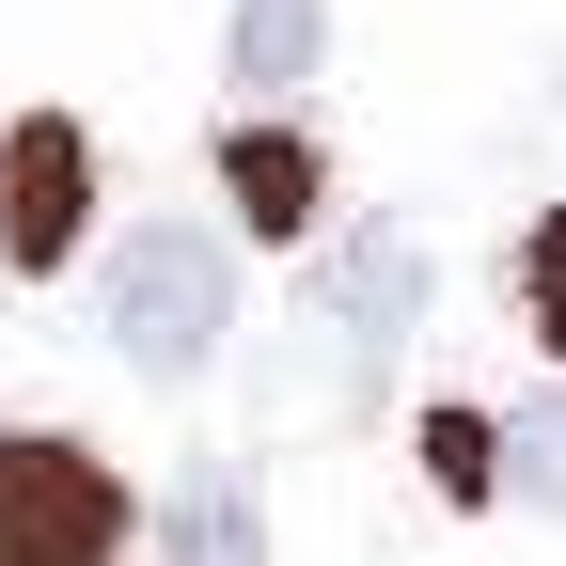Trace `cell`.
Listing matches in <instances>:
<instances>
[{
	"label": "cell",
	"instance_id": "1",
	"mask_svg": "<svg viewBox=\"0 0 566 566\" xmlns=\"http://www.w3.org/2000/svg\"><path fill=\"white\" fill-rule=\"evenodd\" d=\"M95 315L126 346V378H205L221 331H237V252L205 237V221H142V237H111Z\"/></svg>",
	"mask_w": 566,
	"mask_h": 566
},
{
	"label": "cell",
	"instance_id": "2",
	"mask_svg": "<svg viewBox=\"0 0 566 566\" xmlns=\"http://www.w3.org/2000/svg\"><path fill=\"white\" fill-rule=\"evenodd\" d=\"M409 315H424V237H409V221H346L331 268H315V363H331V409H378V394H394Z\"/></svg>",
	"mask_w": 566,
	"mask_h": 566
},
{
	"label": "cell",
	"instance_id": "3",
	"mask_svg": "<svg viewBox=\"0 0 566 566\" xmlns=\"http://www.w3.org/2000/svg\"><path fill=\"white\" fill-rule=\"evenodd\" d=\"M126 551V488L80 441H0V566H111Z\"/></svg>",
	"mask_w": 566,
	"mask_h": 566
},
{
	"label": "cell",
	"instance_id": "4",
	"mask_svg": "<svg viewBox=\"0 0 566 566\" xmlns=\"http://www.w3.org/2000/svg\"><path fill=\"white\" fill-rule=\"evenodd\" d=\"M80 205H95V142L32 111V126H0V268H63L80 252Z\"/></svg>",
	"mask_w": 566,
	"mask_h": 566
},
{
	"label": "cell",
	"instance_id": "5",
	"mask_svg": "<svg viewBox=\"0 0 566 566\" xmlns=\"http://www.w3.org/2000/svg\"><path fill=\"white\" fill-rule=\"evenodd\" d=\"M158 566H268V504H252L237 457H189L158 488Z\"/></svg>",
	"mask_w": 566,
	"mask_h": 566
},
{
	"label": "cell",
	"instance_id": "6",
	"mask_svg": "<svg viewBox=\"0 0 566 566\" xmlns=\"http://www.w3.org/2000/svg\"><path fill=\"white\" fill-rule=\"evenodd\" d=\"M221 174H237V221H252V237H315V189H331V174H315L300 126H237Z\"/></svg>",
	"mask_w": 566,
	"mask_h": 566
},
{
	"label": "cell",
	"instance_id": "7",
	"mask_svg": "<svg viewBox=\"0 0 566 566\" xmlns=\"http://www.w3.org/2000/svg\"><path fill=\"white\" fill-rule=\"evenodd\" d=\"M315 48H331L315 0H237V80H252V95H300V80H315Z\"/></svg>",
	"mask_w": 566,
	"mask_h": 566
},
{
	"label": "cell",
	"instance_id": "8",
	"mask_svg": "<svg viewBox=\"0 0 566 566\" xmlns=\"http://www.w3.org/2000/svg\"><path fill=\"white\" fill-rule=\"evenodd\" d=\"M504 488H520V504H551V520H566V394H535V409L504 424Z\"/></svg>",
	"mask_w": 566,
	"mask_h": 566
},
{
	"label": "cell",
	"instance_id": "9",
	"mask_svg": "<svg viewBox=\"0 0 566 566\" xmlns=\"http://www.w3.org/2000/svg\"><path fill=\"white\" fill-rule=\"evenodd\" d=\"M520 315H535V346H566V205L520 237Z\"/></svg>",
	"mask_w": 566,
	"mask_h": 566
},
{
	"label": "cell",
	"instance_id": "10",
	"mask_svg": "<svg viewBox=\"0 0 566 566\" xmlns=\"http://www.w3.org/2000/svg\"><path fill=\"white\" fill-rule=\"evenodd\" d=\"M424 472H441L457 504H472V488H504V424H457V409H441V424H424Z\"/></svg>",
	"mask_w": 566,
	"mask_h": 566
}]
</instances>
